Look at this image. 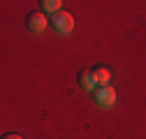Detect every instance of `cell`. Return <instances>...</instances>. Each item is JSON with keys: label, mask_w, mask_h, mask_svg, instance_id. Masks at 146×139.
Masks as SVG:
<instances>
[{"label": "cell", "mask_w": 146, "mask_h": 139, "mask_svg": "<svg viewBox=\"0 0 146 139\" xmlns=\"http://www.w3.org/2000/svg\"><path fill=\"white\" fill-rule=\"evenodd\" d=\"M60 7H63L60 0H40V12H44L46 16H49V14H51V16H56L58 12H63Z\"/></svg>", "instance_id": "cell-6"}, {"label": "cell", "mask_w": 146, "mask_h": 139, "mask_svg": "<svg viewBox=\"0 0 146 139\" xmlns=\"http://www.w3.org/2000/svg\"><path fill=\"white\" fill-rule=\"evenodd\" d=\"M79 86H81L86 93H93L98 88V81H95L93 70H81V72H79Z\"/></svg>", "instance_id": "cell-4"}, {"label": "cell", "mask_w": 146, "mask_h": 139, "mask_svg": "<svg viewBox=\"0 0 146 139\" xmlns=\"http://www.w3.org/2000/svg\"><path fill=\"white\" fill-rule=\"evenodd\" d=\"M93 74H95L98 86H111V83H109V81H111V70H109V67L98 65V67H93Z\"/></svg>", "instance_id": "cell-5"}, {"label": "cell", "mask_w": 146, "mask_h": 139, "mask_svg": "<svg viewBox=\"0 0 146 139\" xmlns=\"http://www.w3.org/2000/svg\"><path fill=\"white\" fill-rule=\"evenodd\" d=\"M51 21H49V16L44 14V12H30L28 16H26V28L30 30V32H42L46 26H49Z\"/></svg>", "instance_id": "cell-3"}, {"label": "cell", "mask_w": 146, "mask_h": 139, "mask_svg": "<svg viewBox=\"0 0 146 139\" xmlns=\"http://www.w3.org/2000/svg\"><path fill=\"white\" fill-rule=\"evenodd\" d=\"M51 28L60 35H67L74 30V16L70 12H58L56 16H51Z\"/></svg>", "instance_id": "cell-1"}, {"label": "cell", "mask_w": 146, "mask_h": 139, "mask_svg": "<svg viewBox=\"0 0 146 139\" xmlns=\"http://www.w3.org/2000/svg\"><path fill=\"white\" fill-rule=\"evenodd\" d=\"M93 100L98 107L107 109V107H114L116 104V91L111 88V86H98V88L93 91Z\"/></svg>", "instance_id": "cell-2"}, {"label": "cell", "mask_w": 146, "mask_h": 139, "mask_svg": "<svg viewBox=\"0 0 146 139\" xmlns=\"http://www.w3.org/2000/svg\"><path fill=\"white\" fill-rule=\"evenodd\" d=\"M3 139H23V137H21V134H16V132H7Z\"/></svg>", "instance_id": "cell-7"}]
</instances>
